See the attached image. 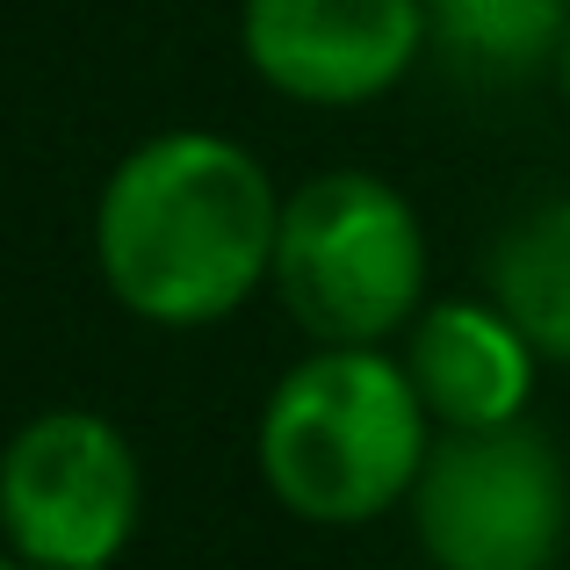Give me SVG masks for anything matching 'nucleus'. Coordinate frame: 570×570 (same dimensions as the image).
<instances>
[{
	"instance_id": "1",
	"label": "nucleus",
	"mask_w": 570,
	"mask_h": 570,
	"mask_svg": "<svg viewBox=\"0 0 570 570\" xmlns=\"http://www.w3.org/2000/svg\"><path fill=\"white\" fill-rule=\"evenodd\" d=\"M282 188L224 130H159L95 195L101 289L145 325H217L267 289Z\"/></svg>"
},
{
	"instance_id": "2",
	"label": "nucleus",
	"mask_w": 570,
	"mask_h": 570,
	"mask_svg": "<svg viewBox=\"0 0 570 570\" xmlns=\"http://www.w3.org/2000/svg\"><path fill=\"white\" fill-rule=\"evenodd\" d=\"M433 441L441 433L404 376V354L311 347L261 404V484L311 528H368L412 505Z\"/></svg>"
},
{
	"instance_id": "3",
	"label": "nucleus",
	"mask_w": 570,
	"mask_h": 570,
	"mask_svg": "<svg viewBox=\"0 0 570 570\" xmlns=\"http://www.w3.org/2000/svg\"><path fill=\"white\" fill-rule=\"evenodd\" d=\"M275 304L311 347H390L426 311V224L383 174L333 167L282 195Z\"/></svg>"
},
{
	"instance_id": "4",
	"label": "nucleus",
	"mask_w": 570,
	"mask_h": 570,
	"mask_svg": "<svg viewBox=\"0 0 570 570\" xmlns=\"http://www.w3.org/2000/svg\"><path fill=\"white\" fill-rule=\"evenodd\" d=\"M426 570H557L570 542V470L528 419L441 433L412 484Z\"/></svg>"
},
{
	"instance_id": "5",
	"label": "nucleus",
	"mask_w": 570,
	"mask_h": 570,
	"mask_svg": "<svg viewBox=\"0 0 570 570\" xmlns=\"http://www.w3.org/2000/svg\"><path fill=\"white\" fill-rule=\"evenodd\" d=\"M145 513L138 448L116 419L58 404L0 448V549L29 570H109Z\"/></svg>"
},
{
	"instance_id": "6",
	"label": "nucleus",
	"mask_w": 570,
	"mask_h": 570,
	"mask_svg": "<svg viewBox=\"0 0 570 570\" xmlns=\"http://www.w3.org/2000/svg\"><path fill=\"white\" fill-rule=\"evenodd\" d=\"M238 51L282 101L362 109L433 51L426 0H238Z\"/></svg>"
},
{
	"instance_id": "7",
	"label": "nucleus",
	"mask_w": 570,
	"mask_h": 570,
	"mask_svg": "<svg viewBox=\"0 0 570 570\" xmlns=\"http://www.w3.org/2000/svg\"><path fill=\"white\" fill-rule=\"evenodd\" d=\"M404 376L441 433H484L528 419L534 397V340L491 296H441L404 325Z\"/></svg>"
},
{
	"instance_id": "8",
	"label": "nucleus",
	"mask_w": 570,
	"mask_h": 570,
	"mask_svg": "<svg viewBox=\"0 0 570 570\" xmlns=\"http://www.w3.org/2000/svg\"><path fill=\"white\" fill-rule=\"evenodd\" d=\"M484 282V296L534 340V354L570 368V195L534 203L528 217L505 224Z\"/></svg>"
},
{
	"instance_id": "9",
	"label": "nucleus",
	"mask_w": 570,
	"mask_h": 570,
	"mask_svg": "<svg viewBox=\"0 0 570 570\" xmlns=\"http://www.w3.org/2000/svg\"><path fill=\"white\" fill-rule=\"evenodd\" d=\"M570 29V0H426V43L462 80H528L549 72Z\"/></svg>"
},
{
	"instance_id": "10",
	"label": "nucleus",
	"mask_w": 570,
	"mask_h": 570,
	"mask_svg": "<svg viewBox=\"0 0 570 570\" xmlns=\"http://www.w3.org/2000/svg\"><path fill=\"white\" fill-rule=\"evenodd\" d=\"M549 80H557V95H563V109H570V29H563V51H557V66H549Z\"/></svg>"
},
{
	"instance_id": "11",
	"label": "nucleus",
	"mask_w": 570,
	"mask_h": 570,
	"mask_svg": "<svg viewBox=\"0 0 570 570\" xmlns=\"http://www.w3.org/2000/svg\"><path fill=\"white\" fill-rule=\"evenodd\" d=\"M0 570H29L22 557H14V549H0Z\"/></svg>"
}]
</instances>
